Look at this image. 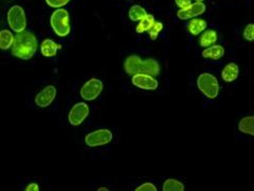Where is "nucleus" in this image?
Listing matches in <instances>:
<instances>
[{
  "instance_id": "dca6fc26",
  "label": "nucleus",
  "mask_w": 254,
  "mask_h": 191,
  "mask_svg": "<svg viewBox=\"0 0 254 191\" xmlns=\"http://www.w3.org/2000/svg\"><path fill=\"white\" fill-rule=\"evenodd\" d=\"M205 29H206V22L200 18L192 19L189 22V26H188V31L190 32V34H192L194 36L199 35Z\"/></svg>"
},
{
  "instance_id": "f3484780",
  "label": "nucleus",
  "mask_w": 254,
  "mask_h": 191,
  "mask_svg": "<svg viewBox=\"0 0 254 191\" xmlns=\"http://www.w3.org/2000/svg\"><path fill=\"white\" fill-rule=\"evenodd\" d=\"M217 38H218V36H217L216 31H214V30L205 31L204 33L200 36L199 44L202 48L211 47L212 45H214L217 42Z\"/></svg>"
},
{
  "instance_id": "c85d7f7f",
  "label": "nucleus",
  "mask_w": 254,
  "mask_h": 191,
  "mask_svg": "<svg viewBox=\"0 0 254 191\" xmlns=\"http://www.w3.org/2000/svg\"><path fill=\"white\" fill-rule=\"evenodd\" d=\"M195 1H203V0H195Z\"/></svg>"
},
{
  "instance_id": "9d476101",
  "label": "nucleus",
  "mask_w": 254,
  "mask_h": 191,
  "mask_svg": "<svg viewBox=\"0 0 254 191\" xmlns=\"http://www.w3.org/2000/svg\"><path fill=\"white\" fill-rule=\"evenodd\" d=\"M132 85L143 90H156L158 88V82L153 75L136 74L131 78Z\"/></svg>"
},
{
  "instance_id": "f257e3e1",
  "label": "nucleus",
  "mask_w": 254,
  "mask_h": 191,
  "mask_svg": "<svg viewBox=\"0 0 254 191\" xmlns=\"http://www.w3.org/2000/svg\"><path fill=\"white\" fill-rule=\"evenodd\" d=\"M37 50V41L33 33L22 31L15 36L12 46V54L20 59H30Z\"/></svg>"
},
{
  "instance_id": "20e7f679",
  "label": "nucleus",
  "mask_w": 254,
  "mask_h": 191,
  "mask_svg": "<svg viewBox=\"0 0 254 191\" xmlns=\"http://www.w3.org/2000/svg\"><path fill=\"white\" fill-rule=\"evenodd\" d=\"M197 86L200 92L210 99L218 96L219 84L217 78L210 73H202L197 78Z\"/></svg>"
},
{
  "instance_id": "412c9836",
  "label": "nucleus",
  "mask_w": 254,
  "mask_h": 191,
  "mask_svg": "<svg viewBox=\"0 0 254 191\" xmlns=\"http://www.w3.org/2000/svg\"><path fill=\"white\" fill-rule=\"evenodd\" d=\"M163 190L164 191H184L185 185L182 184L180 181L169 179L164 182L163 184Z\"/></svg>"
},
{
  "instance_id": "a878e982",
  "label": "nucleus",
  "mask_w": 254,
  "mask_h": 191,
  "mask_svg": "<svg viewBox=\"0 0 254 191\" xmlns=\"http://www.w3.org/2000/svg\"><path fill=\"white\" fill-rule=\"evenodd\" d=\"M175 2H176L180 9H185V7L192 4V0H175Z\"/></svg>"
},
{
  "instance_id": "ddd939ff",
  "label": "nucleus",
  "mask_w": 254,
  "mask_h": 191,
  "mask_svg": "<svg viewBox=\"0 0 254 191\" xmlns=\"http://www.w3.org/2000/svg\"><path fill=\"white\" fill-rule=\"evenodd\" d=\"M61 49L62 46L54 43L51 39H45L41 46V51L45 57H54Z\"/></svg>"
},
{
  "instance_id": "f03ea898",
  "label": "nucleus",
  "mask_w": 254,
  "mask_h": 191,
  "mask_svg": "<svg viewBox=\"0 0 254 191\" xmlns=\"http://www.w3.org/2000/svg\"><path fill=\"white\" fill-rule=\"evenodd\" d=\"M124 70L127 74H148L157 76L160 73V66L157 60L148 58L143 60L136 55L127 57L124 61Z\"/></svg>"
},
{
  "instance_id": "423d86ee",
  "label": "nucleus",
  "mask_w": 254,
  "mask_h": 191,
  "mask_svg": "<svg viewBox=\"0 0 254 191\" xmlns=\"http://www.w3.org/2000/svg\"><path fill=\"white\" fill-rule=\"evenodd\" d=\"M113 141V132L108 129H100L86 135L85 142L89 147L107 145Z\"/></svg>"
},
{
  "instance_id": "aec40b11",
  "label": "nucleus",
  "mask_w": 254,
  "mask_h": 191,
  "mask_svg": "<svg viewBox=\"0 0 254 191\" xmlns=\"http://www.w3.org/2000/svg\"><path fill=\"white\" fill-rule=\"evenodd\" d=\"M128 15L132 21H140L145 17L147 13L144 7H142L141 5H132L128 12Z\"/></svg>"
},
{
  "instance_id": "a211bd4d",
  "label": "nucleus",
  "mask_w": 254,
  "mask_h": 191,
  "mask_svg": "<svg viewBox=\"0 0 254 191\" xmlns=\"http://www.w3.org/2000/svg\"><path fill=\"white\" fill-rule=\"evenodd\" d=\"M14 39L15 37L10 31L2 30L1 33H0V48H1L3 51L9 50L14 44Z\"/></svg>"
},
{
  "instance_id": "f8f14e48",
  "label": "nucleus",
  "mask_w": 254,
  "mask_h": 191,
  "mask_svg": "<svg viewBox=\"0 0 254 191\" xmlns=\"http://www.w3.org/2000/svg\"><path fill=\"white\" fill-rule=\"evenodd\" d=\"M240 75V67L235 62H230L222 69L221 77L226 83H232Z\"/></svg>"
},
{
  "instance_id": "0eeeda50",
  "label": "nucleus",
  "mask_w": 254,
  "mask_h": 191,
  "mask_svg": "<svg viewBox=\"0 0 254 191\" xmlns=\"http://www.w3.org/2000/svg\"><path fill=\"white\" fill-rule=\"evenodd\" d=\"M104 85L98 78H91L81 89V96L85 100H93L102 93Z\"/></svg>"
},
{
  "instance_id": "393cba45",
  "label": "nucleus",
  "mask_w": 254,
  "mask_h": 191,
  "mask_svg": "<svg viewBox=\"0 0 254 191\" xmlns=\"http://www.w3.org/2000/svg\"><path fill=\"white\" fill-rule=\"evenodd\" d=\"M137 191H157V187L153 184V183L146 182L144 184H142L138 188H136Z\"/></svg>"
},
{
  "instance_id": "5701e85b",
  "label": "nucleus",
  "mask_w": 254,
  "mask_h": 191,
  "mask_svg": "<svg viewBox=\"0 0 254 191\" xmlns=\"http://www.w3.org/2000/svg\"><path fill=\"white\" fill-rule=\"evenodd\" d=\"M244 38L248 42H254V23H249V25L245 28Z\"/></svg>"
},
{
  "instance_id": "2eb2a0df",
  "label": "nucleus",
  "mask_w": 254,
  "mask_h": 191,
  "mask_svg": "<svg viewBox=\"0 0 254 191\" xmlns=\"http://www.w3.org/2000/svg\"><path fill=\"white\" fill-rule=\"evenodd\" d=\"M238 129L245 134L254 137V114L251 116L243 117L240 124H238Z\"/></svg>"
},
{
  "instance_id": "6ab92c4d",
  "label": "nucleus",
  "mask_w": 254,
  "mask_h": 191,
  "mask_svg": "<svg viewBox=\"0 0 254 191\" xmlns=\"http://www.w3.org/2000/svg\"><path fill=\"white\" fill-rule=\"evenodd\" d=\"M155 22H156V20H155L154 16L150 15V14H147L144 18L140 20V23L137 26L136 31L138 32L139 34L144 33V32H148L150 29H152V27L154 26Z\"/></svg>"
},
{
  "instance_id": "39448f33",
  "label": "nucleus",
  "mask_w": 254,
  "mask_h": 191,
  "mask_svg": "<svg viewBox=\"0 0 254 191\" xmlns=\"http://www.w3.org/2000/svg\"><path fill=\"white\" fill-rule=\"evenodd\" d=\"M7 22L14 32H20L25 31L27 27V18L25 11L19 5H13L7 12Z\"/></svg>"
},
{
  "instance_id": "7ed1b4c3",
  "label": "nucleus",
  "mask_w": 254,
  "mask_h": 191,
  "mask_svg": "<svg viewBox=\"0 0 254 191\" xmlns=\"http://www.w3.org/2000/svg\"><path fill=\"white\" fill-rule=\"evenodd\" d=\"M50 23L55 34L65 37L70 33V16L65 9H59L55 11L50 18Z\"/></svg>"
},
{
  "instance_id": "bb28decb",
  "label": "nucleus",
  "mask_w": 254,
  "mask_h": 191,
  "mask_svg": "<svg viewBox=\"0 0 254 191\" xmlns=\"http://www.w3.org/2000/svg\"><path fill=\"white\" fill-rule=\"evenodd\" d=\"M26 190L27 191H38L39 187L36 183H30V184L26 187Z\"/></svg>"
},
{
  "instance_id": "6e6552de",
  "label": "nucleus",
  "mask_w": 254,
  "mask_h": 191,
  "mask_svg": "<svg viewBox=\"0 0 254 191\" xmlns=\"http://www.w3.org/2000/svg\"><path fill=\"white\" fill-rule=\"evenodd\" d=\"M89 115V107L85 102H77L69 112V123L76 127L81 125Z\"/></svg>"
},
{
  "instance_id": "9b49d317",
  "label": "nucleus",
  "mask_w": 254,
  "mask_h": 191,
  "mask_svg": "<svg viewBox=\"0 0 254 191\" xmlns=\"http://www.w3.org/2000/svg\"><path fill=\"white\" fill-rule=\"evenodd\" d=\"M55 96H57V88L54 86H48L36 95L35 103L39 108H46L51 105Z\"/></svg>"
},
{
  "instance_id": "4468645a",
  "label": "nucleus",
  "mask_w": 254,
  "mask_h": 191,
  "mask_svg": "<svg viewBox=\"0 0 254 191\" xmlns=\"http://www.w3.org/2000/svg\"><path fill=\"white\" fill-rule=\"evenodd\" d=\"M202 57L206 59L218 60L225 55V49L222 46H211L208 49H205L201 53Z\"/></svg>"
},
{
  "instance_id": "b1692460",
  "label": "nucleus",
  "mask_w": 254,
  "mask_h": 191,
  "mask_svg": "<svg viewBox=\"0 0 254 191\" xmlns=\"http://www.w3.org/2000/svg\"><path fill=\"white\" fill-rule=\"evenodd\" d=\"M69 1L70 0H46L48 5H50L52 7H58V9H60L61 6L66 5Z\"/></svg>"
},
{
  "instance_id": "cd10ccee",
  "label": "nucleus",
  "mask_w": 254,
  "mask_h": 191,
  "mask_svg": "<svg viewBox=\"0 0 254 191\" xmlns=\"http://www.w3.org/2000/svg\"><path fill=\"white\" fill-rule=\"evenodd\" d=\"M99 190H100V191H108L109 189H108V188H105V187H101V188H99Z\"/></svg>"
},
{
  "instance_id": "1a4fd4ad",
  "label": "nucleus",
  "mask_w": 254,
  "mask_h": 191,
  "mask_svg": "<svg viewBox=\"0 0 254 191\" xmlns=\"http://www.w3.org/2000/svg\"><path fill=\"white\" fill-rule=\"evenodd\" d=\"M205 12V5L202 1H196L195 3L190 4L185 9H180L177 12L178 18L182 20H187L190 18H195Z\"/></svg>"
},
{
  "instance_id": "4be33fe9",
  "label": "nucleus",
  "mask_w": 254,
  "mask_h": 191,
  "mask_svg": "<svg viewBox=\"0 0 254 191\" xmlns=\"http://www.w3.org/2000/svg\"><path fill=\"white\" fill-rule=\"evenodd\" d=\"M162 30H163V23L162 22H159V21H156L154 23V26L152 27V29L148 31V35H149L150 38L153 39V41H156L158 35L161 33Z\"/></svg>"
}]
</instances>
